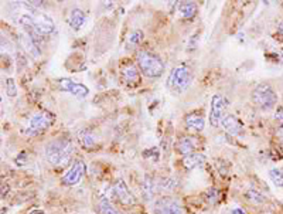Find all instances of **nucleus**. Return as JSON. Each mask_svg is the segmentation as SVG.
Listing matches in <instances>:
<instances>
[{
    "instance_id": "1",
    "label": "nucleus",
    "mask_w": 283,
    "mask_h": 214,
    "mask_svg": "<svg viewBox=\"0 0 283 214\" xmlns=\"http://www.w3.org/2000/svg\"><path fill=\"white\" fill-rule=\"evenodd\" d=\"M74 155V143L67 138L50 140L44 148V156L52 166H64Z\"/></svg>"
},
{
    "instance_id": "2",
    "label": "nucleus",
    "mask_w": 283,
    "mask_h": 214,
    "mask_svg": "<svg viewBox=\"0 0 283 214\" xmlns=\"http://www.w3.org/2000/svg\"><path fill=\"white\" fill-rule=\"evenodd\" d=\"M136 63L139 71L148 78H159L164 73V63L161 58L148 50H139L136 54Z\"/></svg>"
},
{
    "instance_id": "3",
    "label": "nucleus",
    "mask_w": 283,
    "mask_h": 214,
    "mask_svg": "<svg viewBox=\"0 0 283 214\" xmlns=\"http://www.w3.org/2000/svg\"><path fill=\"white\" fill-rule=\"evenodd\" d=\"M193 84V73L188 67H174L167 77V88L174 94H183Z\"/></svg>"
},
{
    "instance_id": "4",
    "label": "nucleus",
    "mask_w": 283,
    "mask_h": 214,
    "mask_svg": "<svg viewBox=\"0 0 283 214\" xmlns=\"http://www.w3.org/2000/svg\"><path fill=\"white\" fill-rule=\"evenodd\" d=\"M54 113L49 112V111H40L36 112L27 122L26 125V135L28 136H38L41 135L43 132H46L50 126L54 124Z\"/></svg>"
},
{
    "instance_id": "5",
    "label": "nucleus",
    "mask_w": 283,
    "mask_h": 214,
    "mask_svg": "<svg viewBox=\"0 0 283 214\" xmlns=\"http://www.w3.org/2000/svg\"><path fill=\"white\" fill-rule=\"evenodd\" d=\"M252 100L260 109L269 111L278 104V94L269 84H258L252 91Z\"/></svg>"
},
{
    "instance_id": "6",
    "label": "nucleus",
    "mask_w": 283,
    "mask_h": 214,
    "mask_svg": "<svg viewBox=\"0 0 283 214\" xmlns=\"http://www.w3.org/2000/svg\"><path fill=\"white\" fill-rule=\"evenodd\" d=\"M225 108H227V100L221 94H214L211 102H209V125L212 128H218L221 125L222 119L225 116Z\"/></svg>"
},
{
    "instance_id": "7",
    "label": "nucleus",
    "mask_w": 283,
    "mask_h": 214,
    "mask_svg": "<svg viewBox=\"0 0 283 214\" xmlns=\"http://www.w3.org/2000/svg\"><path fill=\"white\" fill-rule=\"evenodd\" d=\"M86 172V166L82 160H77L73 166L67 170V173L62 176L61 183L64 186H75L81 182Z\"/></svg>"
},
{
    "instance_id": "8",
    "label": "nucleus",
    "mask_w": 283,
    "mask_h": 214,
    "mask_svg": "<svg viewBox=\"0 0 283 214\" xmlns=\"http://www.w3.org/2000/svg\"><path fill=\"white\" fill-rule=\"evenodd\" d=\"M112 191H113V196L116 197V200L123 206H135L136 204L135 196L132 194V191L129 190L128 185L123 182L122 179L115 182Z\"/></svg>"
},
{
    "instance_id": "9",
    "label": "nucleus",
    "mask_w": 283,
    "mask_h": 214,
    "mask_svg": "<svg viewBox=\"0 0 283 214\" xmlns=\"http://www.w3.org/2000/svg\"><path fill=\"white\" fill-rule=\"evenodd\" d=\"M153 214H183L180 203L172 197H161L153 206Z\"/></svg>"
},
{
    "instance_id": "10",
    "label": "nucleus",
    "mask_w": 283,
    "mask_h": 214,
    "mask_svg": "<svg viewBox=\"0 0 283 214\" xmlns=\"http://www.w3.org/2000/svg\"><path fill=\"white\" fill-rule=\"evenodd\" d=\"M58 87L64 92H68V94L78 97V98H86L89 95V88L88 87H85L81 82L73 81L70 78H61L58 81Z\"/></svg>"
},
{
    "instance_id": "11",
    "label": "nucleus",
    "mask_w": 283,
    "mask_h": 214,
    "mask_svg": "<svg viewBox=\"0 0 283 214\" xmlns=\"http://www.w3.org/2000/svg\"><path fill=\"white\" fill-rule=\"evenodd\" d=\"M221 126L222 129L227 134H230L231 136H239V135H242V131H244V126L236 119L235 115H225L222 119Z\"/></svg>"
},
{
    "instance_id": "12",
    "label": "nucleus",
    "mask_w": 283,
    "mask_h": 214,
    "mask_svg": "<svg viewBox=\"0 0 283 214\" xmlns=\"http://www.w3.org/2000/svg\"><path fill=\"white\" fill-rule=\"evenodd\" d=\"M207 158L206 155L203 153H191V155H187L183 158V166H184L187 170H193V169H197V167H201L203 164L206 163Z\"/></svg>"
},
{
    "instance_id": "13",
    "label": "nucleus",
    "mask_w": 283,
    "mask_h": 214,
    "mask_svg": "<svg viewBox=\"0 0 283 214\" xmlns=\"http://www.w3.org/2000/svg\"><path fill=\"white\" fill-rule=\"evenodd\" d=\"M122 78L128 85H135L140 80V71L133 64H128L122 70Z\"/></svg>"
},
{
    "instance_id": "14",
    "label": "nucleus",
    "mask_w": 283,
    "mask_h": 214,
    "mask_svg": "<svg viewBox=\"0 0 283 214\" xmlns=\"http://www.w3.org/2000/svg\"><path fill=\"white\" fill-rule=\"evenodd\" d=\"M86 16L81 9H73L68 16V25L73 30H79L85 23Z\"/></svg>"
},
{
    "instance_id": "15",
    "label": "nucleus",
    "mask_w": 283,
    "mask_h": 214,
    "mask_svg": "<svg viewBox=\"0 0 283 214\" xmlns=\"http://www.w3.org/2000/svg\"><path fill=\"white\" fill-rule=\"evenodd\" d=\"M179 13L183 19L191 20L197 16L198 7L194 1H180L179 4Z\"/></svg>"
},
{
    "instance_id": "16",
    "label": "nucleus",
    "mask_w": 283,
    "mask_h": 214,
    "mask_svg": "<svg viewBox=\"0 0 283 214\" xmlns=\"http://www.w3.org/2000/svg\"><path fill=\"white\" fill-rule=\"evenodd\" d=\"M156 187H157V183L154 182V179L150 176L143 177V182H142V186H140V191H142V194H143V197L146 199V200H150V199H153V196H154V193H156Z\"/></svg>"
},
{
    "instance_id": "17",
    "label": "nucleus",
    "mask_w": 283,
    "mask_h": 214,
    "mask_svg": "<svg viewBox=\"0 0 283 214\" xmlns=\"http://www.w3.org/2000/svg\"><path fill=\"white\" fill-rule=\"evenodd\" d=\"M185 125L194 132H201L206 126V119L198 113H190L185 116Z\"/></svg>"
},
{
    "instance_id": "18",
    "label": "nucleus",
    "mask_w": 283,
    "mask_h": 214,
    "mask_svg": "<svg viewBox=\"0 0 283 214\" xmlns=\"http://www.w3.org/2000/svg\"><path fill=\"white\" fill-rule=\"evenodd\" d=\"M176 148H177V152L181 153L183 156L191 155V153H194V151H196V145H194L193 139L188 138V136H183V138L179 139Z\"/></svg>"
},
{
    "instance_id": "19",
    "label": "nucleus",
    "mask_w": 283,
    "mask_h": 214,
    "mask_svg": "<svg viewBox=\"0 0 283 214\" xmlns=\"http://www.w3.org/2000/svg\"><path fill=\"white\" fill-rule=\"evenodd\" d=\"M78 139H79L81 145H82L85 149H92V148L95 146V143H97V138H95L94 134H92L91 131H88V129L79 131Z\"/></svg>"
},
{
    "instance_id": "20",
    "label": "nucleus",
    "mask_w": 283,
    "mask_h": 214,
    "mask_svg": "<svg viewBox=\"0 0 283 214\" xmlns=\"http://www.w3.org/2000/svg\"><path fill=\"white\" fill-rule=\"evenodd\" d=\"M98 212L99 214H122L118 209H115L109 203V200H106V199H101L99 200Z\"/></svg>"
},
{
    "instance_id": "21",
    "label": "nucleus",
    "mask_w": 283,
    "mask_h": 214,
    "mask_svg": "<svg viewBox=\"0 0 283 214\" xmlns=\"http://www.w3.org/2000/svg\"><path fill=\"white\" fill-rule=\"evenodd\" d=\"M177 187V180H174L172 177H164L157 182V189L166 190V191H172Z\"/></svg>"
},
{
    "instance_id": "22",
    "label": "nucleus",
    "mask_w": 283,
    "mask_h": 214,
    "mask_svg": "<svg viewBox=\"0 0 283 214\" xmlns=\"http://www.w3.org/2000/svg\"><path fill=\"white\" fill-rule=\"evenodd\" d=\"M269 177H271V180L273 182L275 186L283 187V172L281 169H276V167H275V169H271Z\"/></svg>"
},
{
    "instance_id": "23",
    "label": "nucleus",
    "mask_w": 283,
    "mask_h": 214,
    "mask_svg": "<svg viewBox=\"0 0 283 214\" xmlns=\"http://www.w3.org/2000/svg\"><path fill=\"white\" fill-rule=\"evenodd\" d=\"M143 37H145V34H143L142 30H135V31L130 33V36L128 38V43H129L130 46H137L139 43L143 41Z\"/></svg>"
},
{
    "instance_id": "24",
    "label": "nucleus",
    "mask_w": 283,
    "mask_h": 214,
    "mask_svg": "<svg viewBox=\"0 0 283 214\" xmlns=\"http://www.w3.org/2000/svg\"><path fill=\"white\" fill-rule=\"evenodd\" d=\"M246 197H248V199H251L252 202H255V203H262L263 200H265V197H263L259 191H257V190H249V191L246 193Z\"/></svg>"
},
{
    "instance_id": "25",
    "label": "nucleus",
    "mask_w": 283,
    "mask_h": 214,
    "mask_svg": "<svg viewBox=\"0 0 283 214\" xmlns=\"http://www.w3.org/2000/svg\"><path fill=\"white\" fill-rule=\"evenodd\" d=\"M6 92L9 94V97H14L17 94V87H16L13 80H7L6 81Z\"/></svg>"
},
{
    "instance_id": "26",
    "label": "nucleus",
    "mask_w": 283,
    "mask_h": 214,
    "mask_svg": "<svg viewBox=\"0 0 283 214\" xmlns=\"http://www.w3.org/2000/svg\"><path fill=\"white\" fill-rule=\"evenodd\" d=\"M275 118H276V121L279 122V125H281V129H283V108H278V109H276V113H275Z\"/></svg>"
},
{
    "instance_id": "27",
    "label": "nucleus",
    "mask_w": 283,
    "mask_h": 214,
    "mask_svg": "<svg viewBox=\"0 0 283 214\" xmlns=\"http://www.w3.org/2000/svg\"><path fill=\"white\" fill-rule=\"evenodd\" d=\"M218 191L215 189H211L208 191V200H209V203H215L217 200H218Z\"/></svg>"
},
{
    "instance_id": "28",
    "label": "nucleus",
    "mask_w": 283,
    "mask_h": 214,
    "mask_svg": "<svg viewBox=\"0 0 283 214\" xmlns=\"http://www.w3.org/2000/svg\"><path fill=\"white\" fill-rule=\"evenodd\" d=\"M278 33L283 37V22H281V23L278 25Z\"/></svg>"
},
{
    "instance_id": "29",
    "label": "nucleus",
    "mask_w": 283,
    "mask_h": 214,
    "mask_svg": "<svg viewBox=\"0 0 283 214\" xmlns=\"http://www.w3.org/2000/svg\"><path fill=\"white\" fill-rule=\"evenodd\" d=\"M234 213L235 214H245V212H244V210H241V209H236Z\"/></svg>"
},
{
    "instance_id": "30",
    "label": "nucleus",
    "mask_w": 283,
    "mask_h": 214,
    "mask_svg": "<svg viewBox=\"0 0 283 214\" xmlns=\"http://www.w3.org/2000/svg\"><path fill=\"white\" fill-rule=\"evenodd\" d=\"M279 136L282 138V139H281V140H282V142H283V129H279Z\"/></svg>"
},
{
    "instance_id": "31",
    "label": "nucleus",
    "mask_w": 283,
    "mask_h": 214,
    "mask_svg": "<svg viewBox=\"0 0 283 214\" xmlns=\"http://www.w3.org/2000/svg\"><path fill=\"white\" fill-rule=\"evenodd\" d=\"M281 60H282V64H283V51H282V55H281Z\"/></svg>"
},
{
    "instance_id": "32",
    "label": "nucleus",
    "mask_w": 283,
    "mask_h": 214,
    "mask_svg": "<svg viewBox=\"0 0 283 214\" xmlns=\"http://www.w3.org/2000/svg\"><path fill=\"white\" fill-rule=\"evenodd\" d=\"M282 172H283V167H282Z\"/></svg>"
}]
</instances>
